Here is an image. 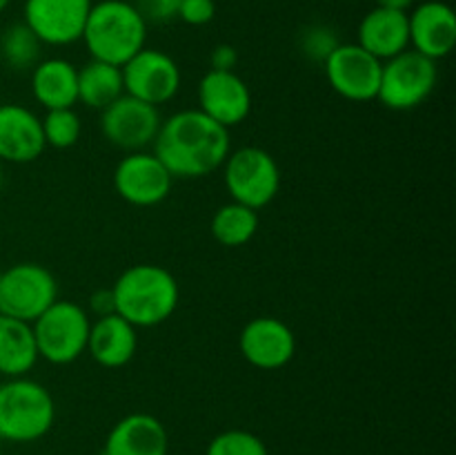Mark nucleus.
<instances>
[{"label": "nucleus", "instance_id": "6", "mask_svg": "<svg viewBox=\"0 0 456 455\" xmlns=\"http://www.w3.org/2000/svg\"><path fill=\"white\" fill-rule=\"evenodd\" d=\"M223 178L232 201L252 210H263L281 190V170L274 156L256 145L230 152L223 163Z\"/></svg>", "mask_w": 456, "mask_h": 455}, {"label": "nucleus", "instance_id": "32", "mask_svg": "<svg viewBox=\"0 0 456 455\" xmlns=\"http://www.w3.org/2000/svg\"><path fill=\"white\" fill-rule=\"evenodd\" d=\"M89 310L96 319L107 315H114L116 312V302H114V293L111 288H101V290H94L92 297H89Z\"/></svg>", "mask_w": 456, "mask_h": 455}, {"label": "nucleus", "instance_id": "13", "mask_svg": "<svg viewBox=\"0 0 456 455\" xmlns=\"http://www.w3.org/2000/svg\"><path fill=\"white\" fill-rule=\"evenodd\" d=\"M94 0H25L22 22L43 45L65 47L83 38Z\"/></svg>", "mask_w": 456, "mask_h": 455}, {"label": "nucleus", "instance_id": "37", "mask_svg": "<svg viewBox=\"0 0 456 455\" xmlns=\"http://www.w3.org/2000/svg\"><path fill=\"white\" fill-rule=\"evenodd\" d=\"M0 279H3V268H0Z\"/></svg>", "mask_w": 456, "mask_h": 455}, {"label": "nucleus", "instance_id": "19", "mask_svg": "<svg viewBox=\"0 0 456 455\" xmlns=\"http://www.w3.org/2000/svg\"><path fill=\"white\" fill-rule=\"evenodd\" d=\"M356 45L386 62L410 49V25L408 12L374 7L363 16L359 25V40Z\"/></svg>", "mask_w": 456, "mask_h": 455}, {"label": "nucleus", "instance_id": "36", "mask_svg": "<svg viewBox=\"0 0 456 455\" xmlns=\"http://www.w3.org/2000/svg\"><path fill=\"white\" fill-rule=\"evenodd\" d=\"M0 455H3V437H0Z\"/></svg>", "mask_w": 456, "mask_h": 455}, {"label": "nucleus", "instance_id": "9", "mask_svg": "<svg viewBox=\"0 0 456 455\" xmlns=\"http://www.w3.org/2000/svg\"><path fill=\"white\" fill-rule=\"evenodd\" d=\"M160 116L159 107L142 103L138 98L123 94L111 105L101 110V132L107 143L123 152H145L154 145L159 136Z\"/></svg>", "mask_w": 456, "mask_h": 455}, {"label": "nucleus", "instance_id": "20", "mask_svg": "<svg viewBox=\"0 0 456 455\" xmlns=\"http://www.w3.org/2000/svg\"><path fill=\"white\" fill-rule=\"evenodd\" d=\"M138 348V328L120 315H107L92 321L87 352L102 368H120L134 360Z\"/></svg>", "mask_w": 456, "mask_h": 455}, {"label": "nucleus", "instance_id": "23", "mask_svg": "<svg viewBox=\"0 0 456 455\" xmlns=\"http://www.w3.org/2000/svg\"><path fill=\"white\" fill-rule=\"evenodd\" d=\"M125 94L120 67L102 61H89L78 70V103L92 110H105Z\"/></svg>", "mask_w": 456, "mask_h": 455}, {"label": "nucleus", "instance_id": "31", "mask_svg": "<svg viewBox=\"0 0 456 455\" xmlns=\"http://www.w3.org/2000/svg\"><path fill=\"white\" fill-rule=\"evenodd\" d=\"M209 65H212L209 70L234 71L236 65H239V52H236V47H232L227 43L216 45L212 49V54H209Z\"/></svg>", "mask_w": 456, "mask_h": 455}, {"label": "nucleus", "instance_id": "34", "mask_svg": "<svg viewBox=\"0 0 456 455\" xmlns=\"http://www.w3.org/2000/svg\"><path fill=\"white\" fill-rule=\"evenodd\" d=\"M9 3H12V0H0V13L9 7Z\"/></svg>", "mask_w": 456, "mask_h": 455}, {"label": "nucleus", "instance_id": "11", "mask_svg": "<svg viewBox=\"0 0 456 455\" xmlns=\"http://www.w3.org/2000/svg\"><path fill=\"white\" fill-rule=\"evenodd\" d=\"M125 94L142 103L159 107L172 101L183 83L181 67L169 54L160 49L142 47L123 67Z\"/></svg>", "mask_w": 456, "mask_h": 455}, {"label": "nucleus", "instance_id": "21", "mask_svg": "<svg viewBox=\"0 0 456 455\" xmlns=\"http://www.w3.org/2000/svg\"><path fill=\"white\" fill-rule=\"evenodd\" d=\"M31 94L45 110L78 103V67L65 58H47L31 70Z\"/></svg>", "mask_w": 456, "mask_h": 455}, {"label": "nucleus", "instance_id": "17", "mask_svg": "<svg viewBox=\"0 0 456 455\" xmlns=\"http://www.w3.org/2000/svg\"><path fill=\"white\" fill-rule=\"evenodd\" d=\"M45 147L43 125L36 112L18 103L0 105V161L31 163Z\"/></svg>", "mask_w": 456, "mask_h": 455}, {"label": "nucleus", "instance_id": "30", "mask_svg": "<svg viewBox=\"0 0 456 455\" xmlns=\"http://www.w3.org/2000/svg\"><path fill=\"white\" fill-rule=\"evenodd\" d=\"M216 16V3L214 0H181L178 4V18L191 27L208 25Z\"/></svg>", "mask_w": 456, "mask_h": 455}, {"label": "nucleus", "instance_id": "4", "mask_svg": "<svg viewBox=\"0 0 456 455\" xmlns=\"http://www.w3.org/2000/svg\"><path fill=\"white\" fill-rule=\"evenodd\" d=\"M56 419V404L36 379L12 377L0 384V437L27 444L47 435Z\"/></svg>", "mask_w": 456, "mask_h": 455}, {"label": "nucleus", "instance_id": "28", "mask_svg": "<svg viewBox=\"0 0 456 455\" xmlns=\"http://www.w3.org/2000/svg\"><path fill=\"white\" fill-rule=\"evenodd\" d=\"M298 45H301L303 56L316 62H325V58L341 45V40H338L337 31L332 27L310 25L307 29H303Z\"/></svg>", "mask_w": 456, "mask_h": 455}, {"label": "nucleus", "instance_id": "27", "mask_svg": "<svg viewBox=\"0 0 456 455\" xmlns=\"http://www.w3.org/2000/svg\"><path fill=\"white\" fill-rule=\"evenodd\" d=\"M205 455H267L265 442L243 428L223 431L209 442Z\"/></svg>", "mask_w": 456, "mask_h": 455}, {"label": "nucleus", "instance_id": "12", "mask_svg": "<svg viewBox=\"0 0 456 455\" xmlns=\"http://www.w3.org/2000/svg\"><path fill=\"white\" fill-rule=\"evenodd\" d=\"M174 186V177L154 152H129L114 170V190L136 208L163 203Z\"/></svg>", "mask_w": 456, "mask_h": 455}, {"label": "nucleus", "instance_id": "26", "mask_svg": "<svg viewBox=\"0 0 456 455\" xmlns=\"http://www.w3.org/2000/svg\"><path fill=\"white\" fill-rule=\"evenodd\" d=\"M40 125H43L45 145L56 147V150H69L83 134V120L76 114L74 107L47 110L40 119Z\"/></svg>", "mask_w": 456, "mask_h": 455}, {"label": "nucleus", "instance_id": "16", "mask_svg": "<svg viewBox=\"0 0 456 455\" xmlns=\"http://www.w3.org/2000/svg\"><path fill=\"white\" fill-rule=\"evenodd\" d=\"M410 47L432 61L450 56L456 45V13L441 0H426L408 13Z\"/></svg>", "mask_w": 456, "mask_h": 455}, {"label": "nucleus", "instance_id": "29", "mask_svg": "<svg viewBox=\"0 0 456 455\" xmlns=\"http://www.w3.org/2000/svg\"><path fill=\"white\" fill-rule=\"evenodd\" d=\"M132 4L136 7V12L141 13L142 21L150 25H165V22H172L174 18H178V4L181 0H132Z\"/></svg>", "mask_w": 456, "mask_h": 455}, {"label": "nucleus", "instance_id": "7", "mask_svg": "<svg viewBox=\"0 0 456 455\" xmlns=\"http://www.w3.org/2000/svg\"><path fill=\"white\" fill-rule=\"evenodd\" d=\"M436 80H439L436 61L414 49H405L399 56L383 62L377 101L396 112L414 110L430 98Z\"/></svg>", "mask_w": 456, "mask_h": 455}, {"label": "nucleus", "instance_id": "14", "mask_svg": "<svg viewBox=\"0 0 456 455\" xmlns=\"http://www.w3.org/2000/svg\"><path fill=\"white\" fill-rule=\"evenodd\" d=\"M239 351L254 368L279 370L297 355V335L279 317H254L240 330Z\"/></svg>", "mask_w": 456, "mask_h": 455}, {"label": "nucleus", "instance_id": "33", "mask_svg": "<svg viewBox=\"0 0 456 455\" xmlns=\"http://www.w3.org/2000/svg\"><path fill=\"white\" fill-rule=\"evenodd\" d=\"M414 4V0H377V7L395 9V12H408Z\"/></svg>", "mask_w": 456, "mask_h": 455}, {"label": "nucleus", "instance_id": "18", "mask_svg": "<svg viewBox=\"0 0 456 455\" xmlns=\"http://www.w3.org/2000/svg\"><path fill=\"white\" fill-rule=\"evenodd\" d=\"M169 435L159 418L132 413L111 426L102 455H167Z\"/></svg>", "mask_w": 456, "mask_h": 455}, {"label": "nucleus", "instance_id": "24", "mask_svg": "<svg viewBox=\"0 0 456 455\" xmlns=\"http://www.w3.org/2000/svg\"><path fill=\"white\" fill-rule=\"evenodd\" d=\"M212 236L225 248H240L258 232V212L243 203L221 205L212 217Z\"/></svg>", "mask_w": 456, "mask_h": 455}, {"label": "nucleus", "instance_id": "22", "mask_svg": "<svg viewBox=\"0 0 456 455\" xmlns=\"http://www.w3.org/2000/svg\"><path fill=\"white\" fill-rule=\"evenodd\" d=\"M38 360L31 324L0 315V375L7 379L25 377Z\"/></svg>", "mask_w": 456, "mask_h": 455}, {"label": "nucleus", "instance_id": "3", "mask_svg": "<svg viewBox=\"0 0 456 455\" xmlns=\"http://www.w3.org/2000/svg\"><path fill=\"white\" fill-rule=\"evenodd\" d=\"M94 61L123 67L147 40V22L127 0H101L92 4L83 38Z\"/></svg>", "mask_w": 456, "mask_h": 455}, {"label": "nucleus", "instance_id": "1", "mask_svg": "<svg viewBox=\"0 0 456 455\" xmlns=\"http://www.w3.org/2000/svg\"><path fill=\"white\" fill-rule=\"evenodd\" d=\"M232 152L230 129L208 114L181 110L160 123L154 154L174 178H200L223 168Z\"/></svg>", "mask_w": 456, "mask_h": 455}, {"label": "nucleus", "instance_id": "15", "mask_svg": "<svg viewBox=\"0 0 456 455\" xmlns=\"http://www.w3.org/2000/svg\"><path fill=\"white\" fill-rule=\"evenodd\" d=\"M196 96L199 110L227 129L243 123L252 112V92L236 71H205Z\"/></svg>", "mask_w": 456, "mask_h": 455}, {"label": "nucleus", "instance_id": "2", "mask_svg": "<svg viewBox=\"0 0 456 455\" xmlns=\"http://www.w3.org/2000/svg\"><path fill=\"white\" fill-rule=\"evenodd\" d=\"M116 315L134 328H151L165 324L176 312L181 288L167 268L156 263H136L120 272L111 285Z\"/></svg>", "mask_w": 456, "mask_h": 455}, {"label": "nucleus", "instance_id": "10", "mask_svg": "<svg viewBox=\"0 0 456 455\" xmlns=\"http://www.w3.org/2000/svg\"><path fill=\"white\" fill-rule=\"evenodd\" d=\"M330 87L352 103L377 101L383 62L356 43H341L323 62Z\"/></svg>", "mask_w": 456, "mask_h": 455}, {"label": "nucleus", "instance_id": "25", "mask_svg": "<svg viewBox=\"0 0 456 455\" xmlns=\"http://www.w3.org/2000/svg\"><path fill=\"white\" fill-rule=\"evenodd\" d=\"M43 54V40L25 25V22H12L0 34V61L12 71H29L40 62Z\"/></svg>", "mask_w": 456, "mask_h": 455}, {"label": "nucleus", "instance_id": "35", "mask_svg": "<svg viewBox=\"0 0 456 455\" xmlns=\"http://www.w3.org/2000/svg\"><path fill=\"white\" fill-rule=\"evenodd\" d=\"M3 183H4V177H3V170H0V190H3Z\"/></svg>", "mask_w": 456, "mask_h": 455}, {"label": "nucleus", "instance_id": "8", "mask_svg": "<svg viewBox=\"0 0 456 455\" xmlns=\"http://www.w3.org/2000/svg\"><path fill=\"white\" fill-rule=\"evenodd\" d=\"M58 299V281L45 266L20 261L3 270L0 315L31 324Z\"/></svg>", "mask_w": 456, "mask_h": 455}, {"label": "nucleus", "instance_id": "5", "mask_svg": "<svg viewBox=\"0 0 456 455\" xmlns=\"http://www.w3.org/2000/svg\"><path fill=\"white\" fill-rule=\"evenodd\" d=\"M89 328V312L69 299H56L38 319L31 321L38 357L53 366H67L87 352Z\"/></svg>", "mask_w": 456, "mask_h": 455}]
</instances>
